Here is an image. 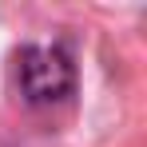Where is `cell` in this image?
Wrapping results in <instances>:
<instances>
[{"instance_id": "obj_1", "label": "cell", "mask_w": 147, "mask_h": 147, "mask_svg": "<svg viewBox=\"0 0 147 147\" xmlns=\"http://www.w3.org/2000/svg\"><path fill=\"white\" fill-rule=\"evenodd\" d=\"M16 88L28 103H56L76 88L72 56L56 44H28L16 52Z\"/></svg>"}]
</instances>
